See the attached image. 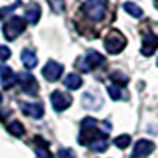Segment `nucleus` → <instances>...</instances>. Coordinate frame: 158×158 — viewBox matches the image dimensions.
Returning <instances> with one entry per match:
<instances>
[{"instance_id": "obj_1", "label": "nucleus", "mask_w": 158, "mask_h": 158, "mask_svg": "<svg viewBox=\"0 0 158 158\" xmlns=\"http://www.w3.org/2000/svg\"><path fill=\"white\" fill-rule=\"evenodd\" d=\"M97 120L92 117H85L82 123H81V135H79L77 141L79 144H82V146H92L94 142L100 141V139H104V136L101 131L97 128Z\"/></svg>"}, {"instance_id": "obj_2", "label": "nucleus", "mask_w": 158, "mask_h": 158, "mask_svg": "<svg viewBox=\"0 0 158 158\" xmlns=\"http://www.w3.org/2000/svg\"><path fill=\"white\" fill-rule=\"evenodd\" d=\"M25 21L22 19V18H19V16H13V18H10L5 24H3V29H2V32H3V35H5V38L8 40V41H13V40H16L24 30H25Z\"/></svg>"}, {"instance_id": "obj_3", "label": "nucleus", "mask_w": 158, "mask_h": 158, "mask_svg": "<svg viewBox=\"0 0 158 158\" xmlns=\"http://www.w3.org/2000/svg\"><path fill=\"white\" fill-rule=\"evenodd\" d=\"M127 46V38L118 32V30H111L106 35V40H104V48L109 54H118L122 52L123 48Z\"/></svg>"}, {"instance_id": "obj_4", "label": "nucleus", "mask_w": 158, "mask_h": 158, "mask_svg": "<svg viewBox=\"0 0 158 158\" xmlns=\"http://www.w3.org/2000/svg\"><path fill=\"white\" fill-rule=\"evenodd\" d=\"M82 8L90 19L101 21L104 18V13H106V2L104 0H85Z\"/></svg>"}, {"instance_id": "obj_5", "label": "nucleus", "mask_w": 158, "mask_h": 158, "mask_svg": "<svg viewBox=\"0 0 158 158\" xmlns=\"http://www.w3.org/2000/svg\"><path fill=\"white\" fill-rule=\"evenodd\" d=\"M18 82L21 85V90L24 94H27L30 97L38 94V82L32 73H19L18 74Z\"/></svg>"}, {"instance_id": "obj_6", "label": "nucleus", "mask_w": 158, "mask_h": 158, "mask_svg": "<svg viewBox=\"0 0 158 158\" xmlns=\"http://www.w3.org/2000/svg\"><path fill=\"white\" fill-rule=\"evenodd\" d=\"M71 103H73V98L68 94H63L60 90H54L51 94V104L54 108V111H57V112H62L67 108H70Z\"/></svg>"}, {"instance_id": "obj_7", "label": "nucleus", "mask_w": 158, "mask_h": 158, "mask_svg": "<svg viewBox=\"0 0 158 158\" xmlns=\"http://www.w3.org/2000/svg\"><path fill=\"white\" fill-rule=\"evenodd\" d=\"M104 63V57L100 54V52L97 51H89L85 57L82 59V65H81V68L84 71H89V70H94L97 67H100V65Z\"/></svg>"}, {"instance_id": "obj_8", "label": "nucleus", "mask_w": 158, "mask_h": 158, "mask_svg": "<svg viewBox=\"0 0 158 158\" xmlns=\"http://www.w3.org/2000/svg\"><path fill=\"white\" fill-rule=\"evenodd\" d=\"M62 73H63V65L56 62V60H49L43 68V76L51 82L57 81V79L62 76Z\"/></svg>"}, {"instance_id": "obj_9", "label": "nucleus", "mask_w": 158, "mask_h": 158, "mask_svg": "<svg viewBox=\"0 0 158 158\" xmlns=\"http://www.w3.org/2000/svg\"><path fill=\"white\" fill-rule=\"evenodd\" d=\"M155 149V144L149 139H139L135 144V149H133V156L135 158H146L149 156Z\"/></svg>"}, {"instance_id": "obj_10", "label": "nucleus", "mask_w": 158, "mask_h": 158, "mask_svg": "<svg viewBox=\"0 0 158 158\" xmlns=\"http://www.w3.org/2000/svg\"><path fill=\"white\" fill-rule=\"evenodd\" d=\"M156 49H158V36L153 33L142 35V48H141L142 54L146 57H150Z\"/></svg>"}, {"instance_id": "obj_11", "label": "nucleus", "mask_w": 158, "mask_h": 158, "mask_svg": "<svg viewBox=\"0 0 158 158\" xmlns=\"http://www.w3.org/2000/svg\"><path fill=\"white\" fill-rule=\"evenodd\" d=\"M16 81H18L16 73L10 67H6V65H2V67H0V82H2V87L8 90L16 84Z\"/></svg>"}, {"instance_id": "obj_12", "label": "nucleus", "mask_w": 158, "mask_h": 158, "mask_svg": "<svg viewBox=\"0 0 158 158\" xmlns=\"http://www.w3.org/2000/svg\"><path fill=\"white\" fill-rule=\"evenodd\" d=\"M21 108L25 115H30L33 118H41L44 114V108L41 103H22Z\"/></svg>"}, {"instance_id": "obj_13", "label": "nucleus", "mask_w": 158, "mask_h": 158, "mask_svg": "<svg viewBox=\"0 0 158 158\" xmlns=\"http://www.w3.org/2000/svg\"><path fill=\"white\" fill-rule=\"evenodd\" d=\"M21 60L24 63V67L29 68V70L35 68L38 65V59H36V54H35L33 49H24L21 52Z\"/></svg>"}, {"instance_id": "obj_14", "label": "nucleus", "mask_w": 158, "mask_h": 158, "mask_svg": "<svg viewBox=\"0 0 158 158\" xmlns=\"http://www.w3.org/2000/svg\"><path fill=\"white\" fill-rule=\"evenodd\" d=\"M82 106L85 109H92V111H97L101 108V98H98L97 95H92V94H84L82 95Z\"/></svg>"}, {"instance_id": "obj_15", "label": "nucleus", "mask_w": 158, "mask_h": 158, "mask_svg": "<svg viewBox=\"0 0 158 158\" xmlns=\"http://www.w3.org/2000/svg\"><path fill=\"white\" fill-rule=\"evenodd\" d=\"M40 16H41V8L36 3H32V5L27 6V10H25V19H27L32 25H35L38 22Z\"/></svg>"}, {"instance_id": "obj_16", "label": "nucleus", "mask_w": 158, "mask_h": 158, "mask_svg": "<svg viewBox=\"0 0 158 158\" xmlns=\"http://www.w3.org/2000/svg\"><path fill=\"white\" fill-rule=\"evenodd\" d=\"M63 84L67 85V89H70V90H76V89H79L82 85V77L79 74H76V73H70V74H67V77L63 79Z\"/></svg>"}, {"instance_id": "obj_17", "label": "nucleus", "mask_w": 158, "mask_h": 158, "mask_svg": "<svg viewBox=\"0 0 158 158\" xmlns=\"http://www.w3.org/2000/svg\"><path fill=\"white\" fill-rule=\"evenodd\" d=\"M123 10L128 13L130 16H133V18H141L142 16V10L136 3H133V2H125L123 3Z\"/></svg>"}, {"instance_id": "obj_18", "label": "nucleus", "mask_w": 158, "mask_h": 158, "mask_svg": "<svg viewBox=\"0 0 158 158\" xmlns=\"http://www.w3.org/2000/svg\"><path fill=\"white\" fill-rule=\"evenodd\" d=\"M108 94H109V97L112 98V100H120L122 98V89H120V85L118 84H109L108 85Z\"/></svg>"}, {"instance_id": "obj_19", "label": "nucleus", "mask_w": 158, "mask_h": 158, "mask_svg": "<svg viewBox=\"0 0 158 158\" xmlns=\"http://www.w3.org/2000/svg\"><path fill=\"white\" fill-rule=\"evenodd\" d=\"M130 142H131V138L128 135H120V136H117L114 139L115 147H118V149H127L130 146Z\"/></svg>"}, {"instance_id": "obj_20", "label": "nucleus", "mask_w": 158, "mask_h": 158, "mask_svg": "<svg viewBox=\"0 0 158 158\" xmlns=\"http://www.w3.org/2000/svg\"><path fill=\"white\" fill-rule=\"evenodd\" d=\"M8 130L11 131L13 135H16V136H22L24 135V127H22V123L21 122H11L10 125H8Z\"/></svg>"}, {"instance_id": "obj_21", "label": "nucleus", "mask_w": 158, "mask_h": 158, "mask_svg": "<svg viewBox=\"0 0 158 158\" xmlns=\"http://www.w3.org/2000/svg\"><path fill=\"white\" fill-rule=\"evenodd\" d=\"M92 150H95V152H104L108 149V141H106V138L104 139H100V141H97V142H94L92 144Z\"/></svg>"}, {"instance_id": "obj_22", "label": "nucleus", "mask_w": 158, "mask_h": 158, "mask_svg": "<svg viewBox=\"0 0 158 158\" xmlns=\"http://www.w3.org/2000/svg\"><path fill=\"white\" fill-rule=\"evenodd\" d=\"M48 2H49L51 8L54 10L56 13H63V10H65V2L63 0H48Z\"/></svg>"}, {"instance_id": "obj_23", "label": "nucleus", "mask_w": 158, "mask_h": 158, "mask_svg": "<svg viewBox=\"0 0 158 158\" xmlns=\"http://www.w3.org/2000/svg\"><path fill=\"white\" fill-rule=\"evenodd\" d=\"M19 5H21V2L18 0V2H15L13 5H10V6H5V8H2V10H0V19H3V18H6L8 15H11V13H13V10H15V8H18Z\"/></svg>"}, {"instance_id": "obj_24", "label": "nucleus", "mask_w": 158, "mask_h": 158, "mask_svg": "<svg viewBox=\"0 0 158 158\" xmlns=\"http://www.w3.org/2000/svg\"><path fill=\"white\" fill-rule=\"evenodd\" d=\"M111 77L114 79V81H117V84L120 82V84H127L128 82V77L125 76V74H122L120 71H114L112 74H111Z\"/></svg>"}, {"instance_id": "obj_25", "label": "nucleus", "mask_w": 158, "mask_h": 158, "mask_svg": "<svg viewBox=\"0 0 158 158\" xmlns=\"http://www.w3.org/2000/svg\"><path fill=\"white\" fill-rule=\"evenodd\" d=\"M10 56H11V51H10V48H6V46H2V44H0V62H3V60L10 59Z\"/></svg>"}, {"instance_id": "obj_26", "label": "nucleus", "mask_w": 158, "mask_h": 158, "mask_svg": "<svg viewBox=\"0 0 158 158\" xmlns=\"http://www.w3.org/2000/svg\"><path fill=\"white\" fill-rule=\"evenodd\" d=\"M59 158H76V155L71 149H60L59 150Z\"/></svg>"}, {"instance_id": "obj_27", "label": "nucleus", "mask_w": 158, "mask_h": 158, "mask_svg": "<svg viewBox=\"0 0 158 158\" xmlns=\"http://www.w3.org/2000/svg\"><path fill=\"white\" fill-rule=\"evenodd\" d=\"M0 103H2V95H0Z\"/></svg>"}, {"instance_id": "obj_28", "label": "nucleus", "mask_w": 158, "mask_h": 158, "mask_svg": "<svg viewBox=\"0 0 158 158\" xmlns=\"http://www.w3.org/2000/svg\"><path fill=\"white\" fill-rule=\"evenodd\" d=\"M156 65H158V60H156Z\"/></svg>"}]
</instances>
